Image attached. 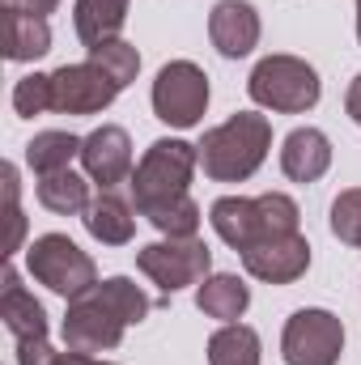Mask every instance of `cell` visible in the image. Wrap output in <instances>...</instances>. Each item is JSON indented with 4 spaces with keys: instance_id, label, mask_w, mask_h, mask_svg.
I'll list each match as a JSON object with an SVG mask.
<instances>
[{
    "instance_id": "1",
    "label": "cell",
    "mask_w": 361,
    "mask_h": 365,
    "mask_svg": "<svg viewBox=\"0 0 361 365\" xmlns=\"http://www.w3.org/2000/svg\"><path fill=\"white\" fill-rule=\"evenodd\" d=\"M153 310V302L145 297V289L128 276H111L98 280L90 293L68 302L64 314V349L73 353H111L123 344V331L132 323H145V314Z\"/></svg>"
},
{
    "instance_id": "2",
    "label": "cell",
    "mask_w": 361,
    "mask_h": 365,
    "mask_svg": "<svg viewBox=\"0 0 361 365\" xmlns=\"http://www.w3.org/2000/svg\"><path fill=\"white\" fill-rule=\"evenodd\" d=\"M200 149V166L213 182H243L251 179L272 149V123L260 110H238L225 123L208 128Z\"/></svg>"
},
{
    "instance_id": "3",
    "label": "cell",
    "mask_w": 361,
    "mask_h": 365,
    "mask_svg": "<svg viewBox=\"0 0 361 365\" xmlns=\"http://www.w3.org/2000/svg\"><path fill=\"white\" fill-rule=\"evenodd\" d=\"M208 221L213 230L221 234V242H230L238 255L264 238H280V234H298V204L285 195V191H264L255 200L247 195H221L213 208H208Z\"/></svg>"
},
{
    "instance_id": "4",
    "label": "cell",
    "mask_w": 361,
    "mask_h": 365,
    "mask_svg": "<svg viewBox=\"0 0 361 365\" xmlns=\"http://www.w3.org/2000/svg\"><path fill=\"white\" fill-rule=\"evenodd\" d=\"M200 166V149L187 145V140H153L145 149V158L136 162L132 170V204L136 212H153L171 200H183L191 195V175Z\"/></svg>"
},
{
    "instance_id": "5",
    "label": "cell",
    "mask_w": 361,
    "mask_h": 365,
    "mask_svg": "<svg viewBox=\"0 0 361 365\" xmlns=\"http://www.w3.org/2000/svg\"><path fill=\"white\" fill-rule=\"evenodd\" d=\"M247 93L255 106L264 110H276V115H302L319 102L323 93V81L319 73L298 60V56H264L247 81Z\"/></svg>"
},
{
    "instance_id": "6",
    "label": "cell",
    "mask_w": 361,
    "mask_h": 365,
    "mask_svg": "<svg viewBox=\"0 0 361 365\" xmlns=\"http://www.w3.org/2000/svg\"><path fill=\"white\" fill-rule=\"evenodd\" d=\"M26 268L39 284H47L60 297H81L98 284V268L93 259L68 238V234H43L26 247Z\"/></svg>"
},
{
    "instance_id": "7",
    "label": "cell",
    "mask_w": 361,
    "mask_h": 365,
    "mask_svg": "<svg viewBox=\"0 0 361 365\" xmlns=\"http://www.w3.org/2000/svg\"><path fill=\"white\" fill-rule=\"evenodd\" d=\"M136 268L162 289V297H171V293L200 284L208 276L213 251L200 238H162V242H149L136 251Z\"/></svg>"
},
{
    "instance_id": "8",
    "label": "cell",
    "mask_w": 361,
    "mask_h": 365,
    "mask_svg": "<svg viewBox=\"0 0 361 365\" xmlns=\"http://www.w3.org/2000/svg\"><path fill=\"white\" fill-rule=\"evenodd\" d=\"M340 353H345V323L332 310L306 306L285 323V336H280L285 365H336Z\"/></svg>"
},
{
    "instance_id": "9",
    "label": "cell",
    "mask_w": 361,
    "mask_h": 365,
    "mask_svg": "<svg viewBox=\"0 0 361 365\" xmlns=\"http://www.w3.org/2000/svg\"><path fill=\"white\" fill-rule=\"evenodd\" d=\"M208 110V77L191 60H171L153 81V115L171 128H195Z\"/></svg>"
},
{
    "instance_id": "10",
    "label": "cell",
    "mask_w": 361,
    "mask_h": 365,
    "mask_svg": "<svg viewBox=\"0 0 361 365\" xmlns=\"http://www.w3.org/2000/svg\"><path fill=\"white\" fill-rule=\"evenodd\" d=\"M119 98V86L93 64H64L51 73V106L60 115H98Z\"/></svg>"
},
{
    "instance_id": "11",
    "label": "cell",
    "mask_w": 361,
    "mask_h": 365,
    "mask_svg": "<svg viewBox=\"0 0 361 365\" xmlns=\"http://www.w3.org/2000/svg\"><path fill=\"white\" fill-rule=\"evenodd\" d=\"M81 166L86 179L102 191H115L119 182H132V140L119 123H102L81 140Z\"/></svg>"
},
{
    "instance_id": "12",
    "label": "cell",
    "mask_w": 361,
    "mask_h": 365,
    "mask_svg": "<svg viewBox=\"0 0 361 365\" xmlns=\"http://www.w3.org/2000/svg\"><path fill=\"white\" fill-rule=\"evenodd\" d=\"M243 268L255 280H264V284H293L298 276H306V268H310V242L302 234L264 238V242L243 251Z\"/></svg>"
},
{
    "instance_id": "13",
    "label": "cell",
    "mask_w": 361,
    "mask_h": 365,
    "mask_svg": "<svg viewBox=\"0 0 361 365\" xmlns=\"http://www.w3.org/2000/svg\"><path fill=\"white\" fill-rule=\"evenodd\" d=\"M208 38L225 60H243L260 43V13L247 0H217L208 13Z\"/></svg>"
},
{
    "instance_id": "14",
    "label": "cell",
    "mask_w": 361,
    "mask_h": 365,
    "mask_svg": "<svg viewBox=\"0 0 361 365\" xmlns=\"http://www.w3.org/2000/svg\"><path fill=\"white\" fill-rule=\"evenodd\" d=\"M0 319H4V331L17 344L47 340V310H43V302H34V293H26L13 264L4 268V280H0Z\"/></svg>"
},
{
    "instance_id": "15",
    "label": "cell",
    "mask_w": 361,
    "mask_h": 365,
    "mask_svg": "<svg viewBox=\"0 0 361 365\" xmlns=\"http://www.w3.org/2000/svg\"><path fill=\"white\" fill-rule=\"evenodd\" d=\"M0 47H4V60H13V64H30V60L47 56L51 51L47 17L26 13V9H0Z\"/></svg>"
},
{
    "instance_id": "16",
    "label": "cell",
    "mask_w": 361,
    "mask_h": 365,
    "mask_svg": "<svg viewBox=\"0 0 361 365\" xmlns=\"http://www.w3.org/2000/svg\"><path fill=\"white\" fill-rule=\"evenodd\" d=\"M332 166V140L319 128H293L280 145V170L293 182H319Z\"/></svg>"
},
{
    "instance_id": "17",
    "label": "cell",
    "mask_w": 361,
    "mask_h": 365,
    "mask_svg": "<svg viewBox=\"0 0 361 365\" xmlns=\"http://www.w3.org/2000/svg\"><path fill=\"white\" fill-rule=\"evenodd\" d=\"M90 238H98L102 247H128L132 234H136V217H132V204L119 200L115 191H102L98 200H90V208L81 212Z\"/></svg>"
},
{
    "instance_id": "18",
    "label": "cell",
    "mask_w": 361,
    "mask_h": 365,
    "mask_svg": "<svg viewBox=\"0 0 361 365\" xmlns=\"http://www.w3.org/2000/svg\"><path fill=\"white\" fill-rule=\"evenodd\" d=\"M195 306L208 314V319H221V323H238L251 306V289L243 276L230 272H213L204 276V284L195 289Z\"/></svg>"
},
{
    "instance_id": "19",
    "label": "cell",
    "mask_w": 361,
    "mask_h": 365,
    "mask_svg": "<svg viewBox=\"0 0 361 365\" xmlns=\"http://www.w3.org/2000/svg\"><path fill=\"white\" fill-rule=\"evenodd\" d=\"M123 21H128V0H77L73 4V26L86 47L119 38Z\"/></svg>"
},
{
    "instance_id": "20",
    "label": "cell",
    "mask_w": 361,
    "mask_h": 365,
    "mask_svg": "<svg viewBox=\"0 0 361 365\" xmlns=\"http://www.w3.org/2000/svg\"><path fill=\"white\" fill-rule=\"evenodd\" d=\"M39 204L56 217H77L90 208V179L60 170V175H43L39 179Z\"/></svg>"
},
{
    "instance_id": "21",
    "label": "cell",
    "mask_w": 361,
    "mask_h": 365,
    "mask_svg": "<svg viewBox=\"0 0 361 365\" xmlns=\"http://www.w3.org/2000/svg\"><path fill=\"white\" fill-rule=\"evenodd\" d=\"M81 158V140L73 132H39L26 145V166L43 179V175H60L68 170V162Z\"/></svg>"
},
{
    "instance_id": "22",
    "label": "cell",
    "mask_w": 361,
    "mask_h": 365,
    "mask_svg": "<svg viewBox=\"0 0 361 365\" xmlns=\"http://www.w3.org/2000/svg\"><path fill=\"white\" fill-rule=\"evenodd\" d=\"M264 349L260 336L247 323H225L213 340H208V365H260Z\"/></svg>"
},
{
    "instance_id": "23",
    "label": "cell",
    "mask_w": 361,
    "mask_h": 365,
    "mask_svg": "<svg viewBox=\"0 0 361 365\" xmlns=\"http://www.w3.org/2000/svg\"><path fill=\"white\" fill-rule=\"evenodd\" d=\"M90 60L119 86V90H128V86L136 81V73H141V51H136L132 43H123V38H106V43L90 47Z\"/></svg>"
},
{
    "instance_id": "24",
    "label": "cell",
    "mask_w": 361,
    "mask_h": 365,
    "mask_svg": "<svg viewBox=\"0 0 361 365\" xmlns=\"http://www.w3.org/2000/svg\"><path fill=\"white\" fill-rule=\"evenodd\" d=\"M149 217V225L153 230H162L166 238H195L200 234V204L191 200V195H183V200H171V204H162V208H153V212H145Z\"/></svg>"
},
{
    "instance_id": "25",
    "label": "cell",
    "mask_w": 361,
    "mask_h": 365,
    "mask_svg": "<svg viewBox=\"0 0 361 365\" xmlns=\"http://www.w3.org/2000/svg\"><path fill=\"white\" fill-rule=\"evenodd\" d=\"M13 110L21 119H34L43 110H56L51 106V73H30L13 86Z\"/></svg>"
},
{
    "instance_id": "26",
    "label": "cell",
    "mask_w": 361,
    "mask_h": 365,
    "mask_svg": "<svg viewBox=\"0 0 361 365\" xmlns=\"http://www.w3.org/2000/svg\"><path fill=\"white\" fill-rule=\"evenodd\" d=\"M332 234L361 251V187H349L332 200Z\"/></svg>"
},
{
    "instance_id": "27",
    "label": "cell",
    "mask_w": 361,
    "mask_h": 365,
    "mask_svg": "<svg viewBox=\"0 0 361 365\" xmlns=\"http://www.w3.org/2000/svg\"><path fill=\"white\" fill-rule=\"evenodd\" d=\"M21 234H26V217L17 208V200H9V255L21 251Z\"/></svg>"
},
{
    "instance_id": "28",
    "label": "cell",
    "mask_w": 361,
    "mask_h": 365,
    "mask_svg": "<svg viewBox=\"0 0 361 365\" xmlns=\"http://www.w3.org/2000/svg\"><path fill=\"white\" fill-rule=\"evenodd\" d=\"M4 9H26V13L47 17V13H56V9H60V0H4Z\"/></svg>"
},
{
    "instance_id": "29",
    "label": "cell",
    "mask_w": 361,
    "mask_h": 365,
    "mask_svg": "<svg viewBox=\"0 0 361 365\" xmlns=\"http://www.w3.org/2000/svg\"><path fill=\"white\" fill-rule=\"evenodd\" d=\"M47 365H115V361H98L90 353H73V349H68V353H56Z\"/></svg>"
},
{
    "instance_id": "30",
    "label": "cell",
    "mask_w": 361,
    "mask_h": 365,
    "mask_svg": "<svg viewBox=\"0 0 361 365\" xmlns=\"http://www.w3.org/2000/svg\"><path fill=\"white\" fill-rule=\"evenodd\" d=\"M345 110L353 115V123L361 128V73L353 77V86H349V93H345Z\"/></svg>"
},
{
    "instance_id": "31",
    "label": "cell",
    "mask_w": 361,
    "mask_h": 365,
    "mask_svg": "<svg viewBox=\"0 0 361 365\" xmlns=\"http://www.w3.org/2000/svg\"><path fill=\"white\" fill-rule=\"evenodd\" d=\"M357 38H361V0H357Z\"/></svg>"
}]
</instances>
